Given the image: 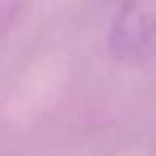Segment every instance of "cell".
<instances>
[{"label":"cell","mask_w":156,"mask_h":156,"mask_svg":"<svg viewBox=\"0 0 156 156\" xmlns=\"http://www.w3.org/2000/svg\"><path fill=\"white\" fill-rule=\"evenodd\" d=\"M156 37V15L144 7L141 2L132 0L119 7L110 24L107 44L115 58L119 61H136L141 58Z\"/></svg>","instance_id":"6da1fadb"},{"label":"cell","mask_w":156,"mask_h":156,"mask_svg":"<svg viewBox=\"0 0 156 156\" xmlns=\"http://www.w3.org/2000/svg\"><path fill=\"white\" fill-rule=\"evenodd\" d=\"M12 5H15V0H0V27L5 24L7 15L12 12Z\"/></svg>","instance_id":"7a4b0ae2"}]
</instances>
